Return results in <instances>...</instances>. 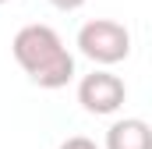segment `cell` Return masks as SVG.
<instances>
[{
	"label": "cell",
	"mask_w": 152,
	"mask_h": 149,
	"mask_svg": "<svg viewBox=\"0 0 152 149\" xmlns=\"http://www.w3.org/2000/svg\"><path fill=\"white\" fill-rule=\"evenodd\" d=\"M124 82L110 71H92L78 82V103L85 107L88 114H113L124 107Z\"/></svg>",
	"instance_id": "cell-3"
},
{
	"label": "cell",
	"mask_w": 152,
	"mask_h": 149,
	"mask_svg": "<svg viewBox=\"0 0 152 149\" xmlns=\"http://www.w3.org/2000/svg\"><path fill=\"white\" fill-rule=\"evenodd\" d=\"M11 50H14V60L25 68V74L42 89H60L75 74V57L67 53V46L50 25L36 21V25L18 29Z\"/></svg>",
	"instance_id": "cell-1"
},
{
	"label": "cell",
	"mask_w": 152,
	"mask_h": 149,
	"mask_svg": "<svg viewBox=\"0 0 152 149\" xmlns=\"http://www.w3.org/2000/svg\"><path fill=\"white\" fill-rule=\"evenodd\" d=\"M57 149H99L92 139H85V135H71V139H64Z\"/></svg>",
	"instance_id": "cell-5"
},
{
	"label": "cell",
	"mask_w": 152,
	"mask_h": 149,
	"mask_svg": "<svg viewBox=\"0 0 152 149\" xmlns=\"http://www.w3.org/2000/svg\"><path fill=\"white\" fill-rule=\"evenodd\" d=\"M0 4H7V0H0Z\"/></svg>",
	"instance_id": "cell-7"
},
{
	"label": "cell",
	"mask_w": 152,
	"mask_h": 149,
	"mask_svg": "<svg viewBox=\"0 0 152 149\" xmlns=\"http://www.w3.org/2000/svg\"><path fill=\"white\" fill-rule=\"evenodd\" d=\"M106 149H152V128L142 117H124L106 131Z\"/></svg>",
	"instance_id": "cell-4"
},
{
	"label": "cell",
	"mask_w": 152,
	"mask_h": 149,
	"mask_svg": "<svg viewBox=\"0 0 152 149\" xmlns=\"http://www.w3.org/2000/svg\"><path fill=\"white\" fill-rule=\"evenodd\" d=\"M78 46L96 64H120L131 53V32L113 18H92V21L81 25Z\"/></svg>",
	"instance_id": "cell-2"
},
{
	"label": "cell",
	"mask_w": 152,
	"mask_h": 149,
	"mask_svg": "<svg viewBox=\"0 0 152 149\" xmlns=\"http://www.w3.org/2000/svg\"><path fill=\"white\" fill-rule=\"evenodd\" d=\"M50 4H53V7H60V11H78L85 0H50Z\"/></svg>",
	"instance_id": "cell-6"
}]
</instances>
